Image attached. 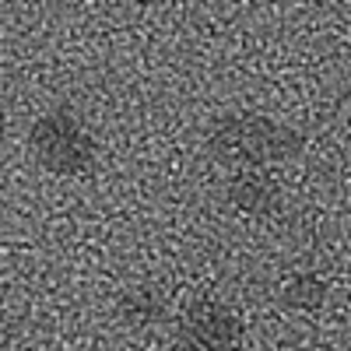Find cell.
<instances>
[{"label": "cell", "mask_w": 351, "mask_h": 351, "mask_svg": "<svg viewBox=\"0 0 351 351\" xmlns=\"http://www.w3.org/2000/svg\"><path fill=\"white\" fill-rule=\"evenodd\" d=\"M228 200L250 218H267L281 208V186L263 169H239L228 183Z\"/></svg>", "instance_id": "obj_4"}, {"label": "cell", "mask_w": 351, "mask_h": 351, "mask_svg": "<svg viewBox=\"0 0 351 351\" xmlns=\"http://www.w3.org/2000/svg\"><path fill=\"white\" fill-rule=\"evenodd\" d=\"M327 281L313 274V271H299V274H291L285 291H281V299L288 309H302V313H313V309H324L327 302Z\"/></svg>", "instance_id": "obj_6"}, {"label": "cell", "mask_w": 351, "mask_h": 351, "mask_svg": "<svg viewBox=\"0 0 351 351\" xmlns=\"http://www.w3.org/2000/svg\"><path fill=\"white\" fill-rule=\"evenodd\" d=\"M32 155L53 176H81L95 165V134L81 123V116L56 106L32 123Z\"/></svg>", "instance_id": "obj_2"}, {"label": "cell", "mask_w": 351, "mask_h": 351, "mask_svg": "<svg viewBox=\"0 0 351 351\" xmlns=\"http://www.w3.org/2000/svg\"><path fill=\"white\" fill-rule=\"evenodd\" d=\"M243 337L239 316L221 302H197L183 316L176 348L180 351H236Z\"/></svg>", "instance_id": "obj_3"}, {"label": "cell", "mask_w": 351, "mask_h": 351, "mask_svg": "<svg viewBox=\"0 0 351 351\" xmlns=\"http://www.w3.org/2000/svg\"><path fill=\"white\" fill-rule=\"evenodd\" d=\"M116 316H120L127 327H134V330H148V327H155V324L165 319V295L158 288H152V285H137L120 299Z\"/></svg>", "instance_id": "obj_5"}, {"label": "cell", "mask_w": 351, "mask_h": 351, "mask_svg": "<svg viewBox=\"0 0 351 351\" xmlns=\"http://www.w3.org/2000/svg\"><path fill=\"white\" fill-rule=\"evenodd\" d=\"M211 155L236 169H267L295 162L306 148V141L295 127L278 123L260 112H236L221 116L211 127Z\"/></svg>", "instance_id": "obj_1"}]
</instances>
